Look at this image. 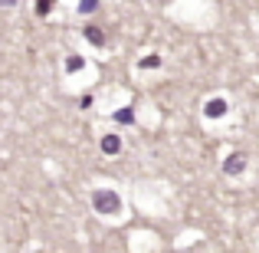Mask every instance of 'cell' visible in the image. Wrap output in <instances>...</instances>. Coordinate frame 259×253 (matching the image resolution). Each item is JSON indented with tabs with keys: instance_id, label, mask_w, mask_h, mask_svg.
<instances>
[{
	"instance_id": "cell-1",
	"label": "cell",
	"mask_w": 259,
	"mask_h": 253,
	"mask_svg": "<svg viewBox=\"0 0 259 253\" xmlns=\"http://www.w3.org/2000/svg\"><path fill=\"white\" fill-rule=\"evenodd\" d=\"M243 168H246V155H243V152L227 155V161H223V171H227V174H240Z\"/></svg>"
},
{
	"instance_id": "cell-2",
	"label": "cell",
	"mask_w": 259,
	"mask_h": 253,
	"mask_svg": "<svg viewBox=\"0 0 259 253\" xmlns=\"http://www.w3.org/2000/svg\"><path fill=\"white\" fill-rule=\"evenodd\" d=\"M95 207H105L102 214H115V210H118V197L108 194V191H99V194H95Z\"/></svg>"
},
{
	"instance_id": "cell-3",
	"label": "cell",
	"mask_w": 259,
	"mask_h": 253,
	"mask_svg": "<svg viewBox=\"0 0 259 253\" xmlns=\"http://www.w3.org/2000/svg\"><path fill=\"white\" fill-rule=\"evenodd\" d=\"M227 112H230L227 99H210L207 105H203V115H207V119H220V115H227Z\"/></svg>"
},
{
	"instance_id": "cell-4",
	"label": "cell",
	"mask_w": 259,
	"mask_h": 253,
	"mask_svg": "<svg viewBox=\"0 0 259 253\" xmlns=\"http://www.w3.org/2000/svg\"><path fill=\"white\" fill-rule=\"evenodd\" d=\"M115 119H118V122H132V109H125V112H115Z\"/></svg>"
},
{
	"instance_id": "cell-5",
	"label": "cell",
	"mask_w": 259,
	"mask_h": 253,
	"mask_svg": "<svg viewBox=\"0 0 259 253\" xmlns=\"http://www.w3.org/2000/svg\"><path fill=\"white\" fill-rule=\"evenodd\" d=\"M89 10H95V0H85L82 4V13H89Z\"/></svg>"
}]
</instances>
